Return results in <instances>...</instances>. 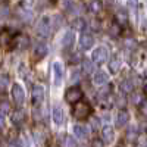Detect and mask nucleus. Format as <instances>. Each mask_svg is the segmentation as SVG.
<instances>
[{"instance_id":"nucleus-1","label":"nucleus","mask_w":147,"mask_h":147,"mask_svg":"<svg viewBox=\"0 0 147 147\" xmlns=\"http://www.w3.org/2000/svg\"><path fill=\"white\" fill-rule=\"evenodd\" d=\"M91 112V107L88 103H85V102H78L75 103V107H74V116H75L77 119H85V118H88Z\"/></svg>"},{"instance_id":"nucleus-2","label":"nucleus","mask_w":147,"mask_h":147,"mask_svg":"<svg viewBox=\"0 0 147 147\" xmlns=\"http://www.w3.org/2000/svg\"><path fill=\"white\" fill-rule=\"evenodd\" d=\"M82 91H81V88H78V87H71L69 90H66V93H65V100L68 102V103H71V105H75V103H78L81 99H82Z\"/></svg>"},{"instance_id":"nucleus-3","label":"nucleus","mask_w":147,"mask_h":147,"mask_svg":"<svg viewBox=\"0 0 147 147\" xmlns=\"http://www.w3.org/2000/svg\"><path fill=\"white\" fill-rule=\"evenodd\" d=\"M93 63H99V65H102V63H105L106 62V59H107V56H109V52H107V49L106 47H97L96 50L93 52Z\"/></svg>"},{"instance_id":"nucleus-4","label":"nucleus","mask_w":147,"mask_h":147,"mask_svg":"<svg viewBox=\"0 0 147 147\" xmlns=\"http://www.w3.org/2000/svg\"><path fill=\"white\" fill-rule=\"evenodd\" d=\"M37 32H38L41 37H49L52 32V25H50V21H49V18H43L38 25H37Z\"/></svg>"},{"instance_id":"nucleus-5","label":"nucleus","mask_w":147,"mask_h":147,"mask_svg":"<svg viewBox=\"0 0 147 147\" xmlns=\"http://www.w3.org/2000/svg\"><path fill=\"white\" fill-rule=\"evenodd\" d=\"M44 100V87L40 84H37L32 87V103L37 105H41Z\"/></svg>"},{"instance_id":"nucleus-6","label":"nucleus","mask_w":147,"mask_h":147,"mask_svg":"<svg viewBox=\"0 0 147 147\" xmlns=\"http://www.w3.org/2000/svg\"><path fill=\"white\" fill-rule=\"evenodd\" d=\"M12 97H13V100L16 103V106H22L24 105V100H25V94H24V90L21 85L15 84L13 87H12Z\"/></svg>"},{"instance_id":"nucleus-7","label":"nucleus","mask_w":147,"mask_h":147,"mask_svg":"<svg viewBox=\"0 0 147 147\" xmlns=\"http://www.w3.org/2000/svg\"><path fill=\"white\" fill-rule=\"evenodd\" d=\"M62 80H63V68H62V63L59 62H55L53 63V82L56 87H59L62 84Z\"/></svg>"},{"instance_id":"nucleus-8","label":"nucleus","mask_w":147,"mask_h":147,"mask_svg":"<svg viewBox=\"0 0 147 147\" xmlns=\"http://www.w3.org/2000/svg\"><path fill=\"white\" fill-rule=\"evenodd\" d=\"M93 44H94V37L88 32H82L80 37V47L82 50H88Z\"/></svg>"},{"instance_id":"nucleus-9","label":"nucleus","mask_w":147,"mask_h":147,"mask_svg":"<svg viewBox=\"0 0 147 147\" xmlns=\"http://www.w3.org/2000/svg\"><path fill=\"white\" fill-rule=\"evenodd\" d=\"M52 118H53V122L57 125H62L63 121H65V113H63V109L60 106H55L53 110H52Z\"/></svg>"},{"instance_id":"nucleus-10","label":"nucleus","mask_w":147,"mask_h":147,"mask_svg":"<svg viewBox=\"0 0 147 147\" xmlns=\"http://www.w3.org/2000/svg\"><path fill=\"white\" fill-rule=\"evenodd\" d=\"M107 80H109V77H107V74L105 72V71H97L96 74H94V77H93V82L96 84V85H105L106 82H107Z\"/></svg>"},{"instance_id":"nucleus-11","label":"nucleus","mask_w":147,"mask_h":147,"mask_svg":"<svg viewBox=\"0 0 147 147\" xmlns=\"http://www.w3.org/2000/svg\"><path fill=\"white\" fill-rule=\"evenodd\" d=\"M113 137H115V132H113L112 127L106 125V127L102 129V138H103V141H105L106 144H109V143L113 141Z\"/></svg>"},{"instance_id":"nucleus-12","label":"nucleus","mask_w":147,"mask_h":147,"mask_svg":"<svg viewBox=\"0 0 147 147\" xmlns=\"http://www.w3.org/2000/svg\"><path fill=\"white\" fill-rule=\"evenodd\" d=\"M74 134H75L77 138L85 140V138L88 137V129L85 128L84 125H75V127H74Z\"/></svg>"},{"instance_id":"nucleus-13","label":"nucleus","mask_w":147,"mask_h":147,"mask_svg":"<svg viewBox=\"0 0 147 147\" xmlns=\"http://www.w3.org/2000/svg\"><path fill=\"white\" fill-rule=\"evenodd\" d=\"M128 121H129L128 112H125V110H121V112L118 113V116H116V125H118L119 128H122V127H125V125L128 124Z\"/></svg>"},{"instance_id":"nucleus-14","label":"nucleus","mask_w":147,"mask_h":147,"mask_svg":"<svg viewBox=\"0 0 147 147\" xmlns=\"http://www.w3.org/2000/svg\"><path fill=\"white\" fill-rule=\"evenodd\" d=\"M74 40H75V35H74L72 31H68L65 35H63V40H62V44L65 49H69L72 44H74Z\"/></svg>"},{"instance_id":"nucleus-15","label":"nucleus","mask_w":147,"mask_h":147,"mask_svg":"<svg viewBox=\"0 0 147 147\" xmlns=\"http://www.w3.org/2000/svg\"><path fill=\"white\" fill-rule=\"evenodd\" d=\"M12 41V34L7 30L0 31V46H7Z\"/></svg>"},{"instance_id":"nucleus-16","label":"nucleus","mask_w":147,"mask_h":147,"mask_svg":"<svg viewBox=\"0 0 147 147\" xmlns=\"http://www.w3.org/2000/svg\"><path fill=\"white\" fill-rule=\"evenodd\" d=\"M24 121H25V113H24L22 110H16V112H13V115H12V122H13L15 125H21Z\"/></svg>"},{"instance_id":"nucleus-17","label":"nucleus","mask_w":147,"mask_h":147,"mask_svg":"<svg viewBox=\"0 0 147 147\" xmlns=\"http://www.w3.org/2000/svg\"><path fill=\"white\" fill-rule=\"evenodd\" d=\"M82 71H84L85 74H93V72H94V63H93V60L84 59V60H82Z\"/></svg>"},{"instance_id":"nucleus-18","label":"nucleus","mask_w":147,"mask_h":147,"mask_svg":"<svg viewBox=\"0 0 147 147\" xmlns=\"http://www.w3.org/2000/svg\"><path fill=\"white\" fill-rule=\"evenodd\" d=\"M102 2L100 0H93V2H90V5H88V9H90V12H93V13H99V12L102 10Z\"/></svg>"},{"instance_id":"nucleus-19","label":"nucleus","mask_w":147,"mask_h":147,"mask_svg":"<svg viewBox=\"0 0 147 147\" xmlns=\"http://www.w3.org/2000/svg\"><path fill=\"white\" fill-rule=\"evenodd\" d=\"M121 66H122V62H121V59H118V57L112 59V62H110V65H109V68H110V72H112V74H116V72H119Z\"/></svg>"},{"instance_id":"nucleus-20","label":"nucleus","mask_w":147,"mask_h":147,"mask_svg":"<svg viewBox=\"0 0 147 147\" xmlns=\"http://www.w3.org/2000/svg\"><path fill=\"white\" fill-rule=\"evenodd\" d=\"M35 55L40 56V57L46 56L47 55V44H44V43H38V44H37L35 46Z\"/></svg>"},{"instance_id":"nucleus-21","label":"nucleus","mask_w":147,"mask_h":147,"mask_svg":"<svg viewBox=\"0 0 147 147\" xmlns=\"http://www.w3.org/2000/svg\"><path fill=\"white\" fill-rule=\"evenodd\" d=\"M134 88V84L129 81V80H124L121 82V90L124 91V93H131Z\"/></svg>"},{"instance_id":"nucleus-22","label":"nucleus","mask_w":147,"mask_h":147,"mask_svg":"<svg viewBox=\"0 0 147 147\" xmlns=\"http://www.w3.org/2000/svg\"><path fill=\"white\" fill-rule=\"evenodd\" d=\"M28 44H30V38L27 35H24V34L18 35V47L19 49H25Z\"/></svg>"},{"instance_id":"nucleus-23","label":"nucleus","mask_w":147,"mask_h":147,"mask_svg":"<svg viewBox=\"0 0 147 147\" xmlns=\"http://www.w3.org/2000/svg\"><path fill=\"white\" fill-rule=\"evenodd\" d=\"M116 19H118V24L122 27V24H127V21H128V15L125 13L124 10H119L118 13H116Z\"/></svg>"},{"instance_id":"nucleus-24","label":"nucleus","mask_w":147,"mask_h":147,"mask_svg":"<svg viewBox=\"0 0 147 147\" xmlns=\"http://www.w3.org/2000/svg\"><path fill=\"white\" fill-rule=\"evenodd\" d=\"M121 32H122V27L119 25L118 22H113L112 25H110V34H112V35H115V37H118Z\"/></svg>"},{"instance_id":"nucleus-25","label":"nucleus","mask_w":147,"mask_h":147,"mask_svg":"<svg viewBox=\"0 0 147 147\" xmlns=\"http://www.w3.org/2000/svg\"><path fill=\"white\" fill-rule=\"evenodd\" d=\"M10 110V106H9V103H7V100L5 102H0V113H7Z\"/></svg>"},{"instance_id":"nucleus-26","label":"nucleus","mask_w":147,"mask_h":147,"mask_svg":"<svg viewBox=\"0 0 147 147\" xmlns=\"http://www.w3.org/2000/svg\"><path fill=\"white\" fill-rule=\"evenodd\" d=\"M116 103H118V106H121V107H124V106L127 105V99L124 97V94H119V96L116 97Z\"/></svg>"},{"instance_id":"nucleus-27","label":"nucleus","mask_w":147,"mask_h":147,"mask_svg":"<svg viewBox=\"0 0 147 147\" xmlns=\"http://www.w3.org/2000/svg\"><path fill=\"white\" fill-rule=\"evenodd\" d=\"M7 82H9V80H7L6 75H0V90H5Z\"/></svg>"},{"instance_id":"nucleus-28","label":"nucleus","mask_w":147,"mask_h":147,"mask_svg":"<svg viewBox=\"0 0 147 147\" xmlns=\"http://www.w3.org/2000/svg\"><path fill=\"white\" fill-rule=\"evenodd\" d=\"M9 15V9L7 6H0V19H3Z\"/></svg>"},{"instance_id":"nucleus-29","label":"nucleus","mask_w":147,"mask_h":147,"mask_svg":"<svg viewBox=\"0 0 147 147\" xmlns=\"http://www.w3.org/2000/svg\"><path fill=\"white\" fill-rule=\"evenodd\" d=\"M65 141H66V147H77V143L72 137H65Z\"/></svg>"},{"instance_id":"nucleus-30","label":"nucleus","mask_w":147,"mask_h":147,"mask_svg":"<svg viewBox=\"0 0 147 147\" xmlns=\"http://www.w3.org/2000/svg\"><path fill=\"white\" fill-rule=\"evenodd\" d=\"M7 147H22V143H21V140L15 138V140H10V143L7 144Z\"/></svg>"},{"instance_id":"nucleus-31","label":"nucleus","mask_w":147,"mask_h":147,"mask_svg":"<svg viewBox=\"0 0 147 147\" xmlns=\"http://www.w3.org/2000/svg\"><path fill=\"white\" fill-rule=\"evenodd\" d=\"M72 25L75 27V28H78V30H82L85 24H84V21H82V19H75V22H74Z\"/></svg>"},{"instance_id":"nucleus-32","label":"nucleus","mask_w":147,"mask_h":147,"mask_svg":"<svg viewBox=\"0 0 147 147\" xmlns=\"http://www.w3.org/2000/svg\"><path fill=\"white\" fill-rule=\"evenodd\" d=\"M91 127H93L94 129H99V127H100V119L93 118V119H91Z\"/></svg>"},{"instance_id":"nucleus-33","label":"nucleus","mask_w":147,"mask_h":147,"mask_svg":"<svg viewBox=\"0 0 147 147\" xmlns=\"http://www.w3.org/2000/svg\"><path fill=\"white\" fill-rule=\"evenodd\" d=\"M132 102H136L137 105H140V103H143L144 100H143V97H141L140 94H134V96H132Z\"/></svg>"},{"instance_id":"nucleus-34","label":"nucleus","mask_w":147,"mask_h":147,"mask_svg":"<svg viewBox=\"0 0 147 147\" xmlns=\"http://www.w3.org/2000/svg\"><path fill=\"white\" fill-rule=\"evenodd\" d=\"M134 134H136V136H137V132H136V128H134V127H131V128L128 129V137H129V140H134V138H136V137H134Z\"/></svg>"},{"instance_id":"nucleus-35","label":"nucleus","mask_w":147,"mask_h":147,"mask_svg":"<svg viewBox=\"0 0 147 147\" xmlns=\"http://www.w3.org/2000/svg\"><path fill=\"white\" fill-rule=\"evenodd\" d=\"M137 5H138V0H128V6H129L131 9H136Z\"/></svg>"},{"instance_id":"nucleus-36","label":"nucleus","mask_w":147,"mask_h":147,"mask_svg":"<svg viewBox=\"0 0 147 147\" xmlns=\"http://www.w3.org/2000/svg\"><path fill=\"white\" fill-rule=\"evenodd\" d=\"M5 122H6V121H5V115H3V113H0V129L5 127Z\"/></svg>"},{"instance_id":"nucleus-37","label":"nucleus","mask_w":147,"mask_h":147,"mask_svg":"<svg viewBox=\"0 0 147 147\" xmlns=\"http://www.w3.org/2000/svg\"><path fill=\"white\" fill-rule=\"evenodd\" d=\"M93 147H103V144H102L100 140H94L93 141Z\"/></svg>"},{"instance_id":"nucleus-38","label":"nucleus","mask_w":147,"mask_h":147,"mask_svg":"<svg viewBox=\"0 0 147 147\" xmlns=\"http://www.w3.org/2000/svg\"><path fill=\"white\" fill-rule=\"evenodd\" d=\"M22 3H24V5H31V3H32V0H24Z\"/></svg>"},{"instance_id":"nucleus-39","label":"nucleus","mask_w":147,"mask_h":147,"mask_svg":"<svg viewBox=\"0 0 147 147\" xmlns=\"http://www.w3.org/2000/svg\"><path fill=\"white\" fill-rule=\"evenodd\" d=\"M77 147H84V146H77Z\"/></svg>"}]
</instances>
